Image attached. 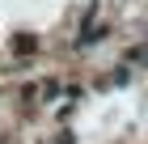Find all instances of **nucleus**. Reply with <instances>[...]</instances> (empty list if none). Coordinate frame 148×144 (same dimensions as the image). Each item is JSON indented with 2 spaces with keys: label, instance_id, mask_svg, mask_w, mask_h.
Here are the masks:
<instances>
[{
  "label": "nucleus",
  "instance_id": "nucleus-1",
  "mask_svg": "<svg viewBox=\"0 0 148 144\" xmlns=\"http://www.w3.org/2000/svg\"><path fill=\"white\" fill-rule=\"evenodd\" d=\"M131 59H136V64H148V47H140V51H131Z\"/></svg>",
  "mask_w": 148,
  "mask_h": 144
}]
</instances>
